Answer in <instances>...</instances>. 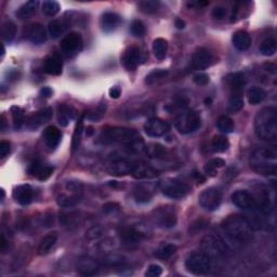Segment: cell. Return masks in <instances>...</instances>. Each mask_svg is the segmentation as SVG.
Masks as SVG:
<instances>
[{"instance_id":"6da1fadb","label":"cell","mask_w":277,"mask_h":277,"mask_svg":"<svg viewBox=\"0 0 277 277\" xmlns=\"http://www.w3.org/2000/svg\"><path fill=\"white\" fill-rule=\"evenodd\" d=\"M102 138L105 142L119 143L126 145L130 151L141 153L145 151V144L138 133L129 128L124 127H110L102 132Z\"/></svg>"},{"instance_id":"7a4b0ae2","label":"cell","mask_w":277,"mask_h":277,"mask_svg":"<svg viewBox=\"0 0 277 277\" xmlns=\"http://www.w3.org/2000/svg\"><path fill=\"white\" fill-rule=\"evenodd\" d=\"M254 132L256 137L266 142L277 140V110L264 107L254 118Z\"/></svg>"},{"instance_id":"3957f363","label":"cell","mask_w":277,"mask_h":277,"mask_svg":"<svg viewBox=\"0 0 277 277\" xmlns=\"http://www.w3.org/2000/svg\"><path fill=\"white\" fill-rule=\"evenodd\" d=\"M222 229L231 238L239 243H249L253 239V228L242 215H230L223 221Z\"/></svg>"},{"instance_id":"277c9868","label":"cell","mask_w":277,"mask_h":277,"mask_svg":"<svg viewBox=\"0 0 277 277\" xmlns=\"http://www.w3.org/2000/svg\"><path fill=\"white\" fill-rule=\"evenodd\" d=\"M276 153L269 148H258L250 157V166L260 174L270 176L276 173Z\"/></svg>"},{"instance_id":"5b68a950","label":"cell","mask_w":277,"mask_h":277,"mask_svg":"<svg viewBox=\"0 0 277 277\" xmlns=\"http://www.w3.org/2000/svg\"><path fill=\"white\" fill-rule=\"evenodd\" d=\"M201 126L202 117L199 115V113L195 111L182 113L174 120V127L182 135H188V133L195 132L201 128Z\"/></svg>"},{"instance_id":"8992f818","label":"cell","mask_w":277,"mask_h":277,"mask_svg":"<svg viewBox=\"0 0 277 277\" xmlns=\"http://www.w3.org/2000/svg\"><path fill=\"white\" fill-rule=\"evenodd\" d=\"M185 268L192 274L204 275L208 273L211 268V259L203 251L194 253L186 259Z\"/></svg>"},{"instance_id":"52a82bcc","label":"cell","mask_w":277,"mask_h":277,"mask_svg":"<svg viewBox=\"0 0 277 277\" xmlns=\"http://www.w3.org/2000/svg\"><path fill=\"white\" fill-rule=\"evenodd\" d=\"M191 191L188 184L177 179H168L162 184V192L165 196L171 199H182Z\"/></svg>"},{"instance_id":"ba28073f","label":"cell","mask_w":277,"mask_h":277,"mask_svg":"<svg viewBox=\"0 0 277 277\" xmlns=\"http://www.w3.org/2000/svg\"><path fill=\"white\" fill-rule=\"evenodd\" d=\"M203 253L206 254L210 259L211 258H221L227 254V246L220 237L209 235L202 240Z\"/></svg>"},{"instance_id":"9c48e42d","label":"cell","mask_w":277,"mask_h":277,"mask_svg":"<svg viewBox=\"0 0 277 277\" xmlns=\"http://www.w3.org/2000/svg\"><path fill=\"white\" fill-rule=\"evenodd\" d=\"M153 220L157 227L162 229H170L177 225L178 217L174 208L165 206L154 210Z\"/></svg>"},{"instance_id":"30bf717a","label":"cell","mask_w":277,"mask_h":277,"mask_svg":"<svg viewBox=\"0 0 277 277\" xmlns=\"http://www.w3.org/2000/svg\"><path fill=\"white\" fill-rule=\"evenodd\" d=\"M198 203L205 210L214 211L222 203V193L215 187H208L199 194Z\"/></svg>"},{"instance_id":"8fae6325","label":"cell","mask_w":277,"mask_h":277,"mask_svg":"<svg viewBox=\"0 0 277 277\" xmlns=\"http://www.w3.org/2000/svg\"><path fill=\"white\" fill-rule=\"evenodd\" d=\"M84 48V40L79 33H69L61 42V49L66 56H74L78 54Z\"/></svg>"},{"instance_id":"7c38bea8","label":"cell","mask_w":277,"mask_h":277,"mask_svg":"<svg viewBox=\"0 0 277 277\" xmlns=\"http://www.w3.org/2000/svg\"><path fill=\"white\" fill-rule=\"evenodd\" d=\"M232 203L236 207L245 211H254L258 209L254 197L246 189H238L232 194Z\"/></svg>"},{"instance_id":"4fadbf2b","label":"cell","mask_w":277,"mask_h":277,"mask_svg":"<svg viewBox=\"0 0 277 277\" xmlns=\"http://www.w3.org/2000/svg\"><path fill=\"white\" fill-rule=\"evenodd\" d=\"M169 130H170V126L167 121L161 119V118H150L144 124V131L151 138L165 136Z\"/></svg>"},{"instance_id":"5bb4252c","label":"cell","mask_w":277,"mask_h":277,"mask_svg":"<svg viewBox=\"0 0 277 277\" xmlns=\"http://www.w3.org/2000/svg\"><path fill=\"white\" fill-rule=\"evenodd\" d=\"M133 166H135V163L126 160V158H117V160H114L107 165L106 171L111 176L122 177L131 173Z\"/></svg>"},{"instance_id":"9a60e30c","label":"cell","mask_w":277,"mask_h":277,"mask_svg":"<svg viewBox=\"0 0 277 277\" xmlns=\"http://www.w3.org/2000/svg\"><path fill=\"white\" fill-rule=\"evenodd\" d=\"M213 62V55L206 48H199L195 51L192 58V65L195 69L203 70L208 69Z\"/></svg>"},{"instance_id":"2e32d148","label":"cell","mask_w":277,"mask_h":277,"mask_svg":"<svg viewBox=\"0 0 277 277\" xmlns=\"http://www.w3.org/2000/svg\"><path fill=\"white\" fill-rule=\"evenodd\" d=\"M25 37L35 45H42L47 40V33L42 24L33 23L25 27Z\"/></svg>"},{"instance_id":"e0dca14e","label":"cell","mask_w":277,"mask_h":277,"mask_svg":"<svg viewBox=\"0 0 277 277\" xmlns=\"http://www.w3.org/2000/svg\"><path fill=\"white\" fill-rule=\"evenodd\" d=\"M77 272L84 276H94L100 271V264L90 256H81L76 264Z\"/></svg>"},{"instance_id":"ac0fdd59","label":"cell","mask_w":277,"mask_h":277,"mask_svg":"<svg viewBox=\"0 0 277 277\" xmlns=\"http://www.w3.org/2000/svg\"><path fill=\"white\" fill-rule=\"evenodd\" d=\"M119 238L122 244L132 246L140 244L145 238V234L133 227H125L120 230Z\"/></svg>"},{"instance_id":"d6986e66","label":"cell","mask_w":277,"mask_h":277,"mask_svg":"<svg viewBox=\"0 0 277 277\" xmlns=\"http://www.w3.org/2000/svg\"><path fill=\"white\" fill-rule=\"evenodd\" d=\"M52 109H51V107H46V109L36 112L34 115L28 117V119L25 121V124H26L29 129H37L38 127L48 122L51 118H52Z\"/></svg>"},{"instance_id":"ffe728a7","label":"cell","mask_w":277,"mask_h":277,"mask_svg":"<svg viewBox=\"0 0 277 277\" xmlns=\"http://www.w3.org/2000/svg\"><path fill=\"white\" fill-rule=\"evenodd\" d=\"M121 23V18L114 12H105L102 14L100 20V26L105 34H111L116 30Z\"/></svg>"},{"instance_id":"44dd1931","label":"cell","mask_w":277,"mask_h":277,"mask_svg":"<svg viewBox=\"0 0 277 277\" xmlns=\"http://www.w3.org/2000/svg\"><path fill=\"white\" fill-rule=\"evenodd\" d=\"M122 64L128 70H135L141 61V51L136 46L129 47L122 55Z\"/></svg>"},{"instance_id":"7402d4cb","label":"cell","mask_w":277,"mask_h":277,"mask_svg":"<svg viewBox=\"0 0 277 277\" xmlns=\"http://www.w3.org/2000/svg\"><path fill=\"white\" fill-rule=\"evenodd\" d=\"M44 70L52 76H60L62 74L63 62L60 54L52 53L47 56V59L44 62Z\"/></svg>"},{"instance_id":"603a6c76","label":"cell","mask_w":277,"mask_h":277,"mask_svg":"<svg viewBox=\"0 0 277 277\" xmlns=\"http://www.w3.org/2000/svg\"><path fill=\"white\" fill-rule=\"evenodd\" d=\"M13 198L18 204L22 206H27L33 202L34 198V191L28 184H21L14 188L13 191Z\"/></svg>"},{"instance_id":"cb8c5ba5","label":"cell","mask_w":277,"mask_h":277,"mask_svg":"<svg viewBox=\"0 0 277 277\" xmlns=\"http://www.w3.org/2000/svg\"><path fill=\"white\" fill-rule=\"evenodd\" d=\"M81 198H83V192L70 191V189L65 188V192L59 195L56 202H58L59 206L69 208L75 206L76 204H78L81 201Z\"/></svg>"},{"instance_id":"d4e9b609","label":"cell","mask_w":277,"mask_h":277,"mask_svg":"<svg viewBox=\"0 0 277 277\" xmlns=\"http://www.w3.org/2000/svg\"><path fill=\"white\" fill-rule=\"evenodd\" d=\"M131 174L136 179H155L160 176V172L155 168L148 166L146 163L138 162L135 163Z\"/></svg>"},{"instance_id":"484cf974","label":"cell","mask_w":277,"mask_h":277,"mask_svg":"<svg viewBox=\"0 0 277 277\" xmlns=\"http://www.w3.org/2000/svg\"><path fill=\"white\" fill-rule=\"evenodd\" d=\"M28 171L30 174H32V176L37 178L39 181H46V180H48L51 176H52L53 168L45 165V163H42L38 161H36L32 163V165H30Z\"/></svg>"},{"instance_id":"4316f807","label":"cell","mask_w":277,"mask_h":277,"mask_svg":"<svg viewBox=\"0 0 277 277\" xmlns=\"http://www.w3.org/2000/svg\"><path fill=\"white\" fill-rule=\"evenodd\" d=\"M44 138L47 146L50 150H55L59 146L61 138H62V133L54 126H50L46 128L44 132Z\"/></svg>"},{"instance_id":"83f0119b","label":"cell","mask_w":277,"mask_h":277,"mask_svg":"<svg viewBox=\"0 0 277 277\" xmlns=\"http://www.w3.org/2000/svg\"><path fill=\"white\" fill-rule=\"evenodd\" d=\"M225 81H227L231 91H244V87L247 79H246V76L244 73H242V71H237V73L228 75L225 77Z\"/></svg>"},{"instance_id":"f1b7e54d","label":"cell","mask_w":277,"mask_h":277,"mask_svg":"<svg viewBox=\"0 0 277 277\" xmlns=\"http://www.w3.org/2000/svg\"><path fill=\"white\" fill-rule=\"evenodd\" d=\"M232 43L234 47L239 51H246L250 48L251 46V37L247 32L244 30H238L232 37Z\"/></svg>"},{"instance_id":"f546056e","label":"cell","mask_w":277,"mask_h":277,"mask_svg":"<svg viewBox=\"0 0 277 277\" xmlns=\"http://www.w3.org/2000/svg\"><path fill=\"white\" fill-rule=\"evenodd\" d=\"M244 107V91H231V96L228 104V111L235 114L242 111Z\"/></svg>"},{"instance_id":"4dcf8cb0","label":"cell","mask_w":277,"mask_h":277,"mask_svg":"<svg viewBox=\"0 0 277 277\" xmlns=\"http://www.w3.org/2000/svg\"><path fill=\"white\" fill-rule=\"evenodd\" d=\"M39 6L38 0H29V1L25 2L23 6L20 7L17 11V17L21 20L29 19L37 11V8Z\"/></svg>"},{"instance_id":"1f68e13d","label":"cell","mask_w":277,"mask_h":277,"mask_svg":"<svg viewBox=\"0 0 277 277\" xmlns=\"http://www.w3.org/2000/svg\"><path fill=\"white\" fill-rule=\"evenodd\" d=\"M76 116V111L73 107L66 104H62L59 106V115H58V120L59 124L62 127H66L71 119H74Z\"/></svg>"},{"instance_id":"d6a6232c","label":"cell","mask_w":277,"mask_h":277,"mask_svg":"<svg viewBox=\"0 0 277 277\" xmlns=\"http://www.w3.org/2000/svg\"><path fill=\"white\" fill-rule=\"evenodd\" d=\"M154 194V189L150 185L141 184L135 188V198L138 203H148L152 199Z\"/></svg>"},{"instance_id":"836d02e7","label":"cell","mask_w":277,"mask_h":277,"mask_svg":"<svg viewBox=\"0 0 277 277\" xmlns=\"http://www.w3.org/2000/svg\"><path fill=\"white\" fill-rule=\"evenodd\" d=\"M145 152L148 157L154 158V160H163L168 156V151L165 146L158 143H151V144L146 145Z\"/></svg>"},{"instance_id":"e575fe53","label":"cell","mask_w":277,"mask_h":277,"mask_svg":"<svg viewBox=\"0 0 277 277\" xmlns=\"http://www.w3.org/2000/svg\"><path fill=\"white\" fill-rule=\"evenodd\" d=\"M56 240H58V235L56 233H50L46 235L42 239L39 246H38V254L39 255H46L50 253V250L53 248Z\"/></svg>"},{"instance_id":"d590c367","label":"cell","mask_w":277,"mask_h":277,"mask_svg":"<svg viewBox=\"0 0 277 277\" xmlns=\"http://www.w3.org/2000/svg\"><path fill=\"white\" fill-rule=\"evenodd\" d=\"M153 52L157 60H163L168 52V42L163 38H156L153 42Z\"/></svg>"},{"instance_id":"8d00e7d4","label":"cell","mask_w":277,"mask_h":277,"mask_svg":"<svg viewBox=\"0 0 277 277\" xmlns=\"http://www.w3.org/2000/svg\"><path fill=\"white\" fill-rule=\"evenodd\" d=\"M248 101L251 105H258L265 100L266 92L261 87H253L248 91Z\"/></svg>"},{"instance_id":"74e56055","label":"cell","mask_w":277,"mask_h":277,"mask_svg":"<svg viewBox=\"0 0 277 277\" xmlns=\"http://www.w3.org/2000/svg\"><path fill=\"white\" fill-rule=\"evenodd\" d=\"M17 35V26L11 20H6L1 25V37L8 43H11Z\"/></svg>"},{"instance_id":"f35d334b","label":"cell","mask_w":277,"mask_h":277,"mask_svg":"<svg viewBox=\"0 0 277 277\" xmlns=\"http://www.w3.org/2000/svg\"><path fill=\"white\" fill-rule=\"evenodd\" d=\"M212 151L215 153H224L229 150L230 141L225 136H214L211 141Z\"/></svg>"},{"instance_id":"ab89813d","label":"cell","mask_w":277,"mask_h":277,"mask_svg":"<svg viewBox=\"0 0 277 277\" xmlns=\"http://www.w3.org/2000/svg\"><path fill=\"white\" fill-rule=\"evenodd\" d=\"M169 71L168 69H157L152 70L150 74H147L145 77V85L147 86H153L157 83H160L161 80H162L163 78H166L168 76Z\"/></svg>"},{"instance_id":"60d3db41","label":"cell","mask_w":277,"mask_h":277,"mask_svg":"<svg viewBox=\"0 0 277 277\" xmlns=\"http://www.w3.org/2000/svg\"><path fill=\"white\" fill-rule=\"evenodd\" d=\"M177 251V246L173 244H162L155 250V254L157 258L167 260L172 256Z\"/></svg>"},{"instance_id":"b9f144b4","label":"cell","mask_w":277,"mask_h":277,"mask_svg":"<svg viewBox=\"0 0 277 277\" xmlns=\"http://www.w3.org/2000/svg\"><path fill=\"white\" fill-rule=\"evenodd\" d=\"M65 28H66V24L63 21H60V20H54V21L49 23L48 33L51 36V38L56 39L64 33Z\"/></svg>"},{"instance_id":"7bdbcfd3","label":"cell","mask_w":277,"mask_h":277,"mask_svg":"<svg viewBox=\"0 0 277 277\" xmlns=\"http://www.w3.org/2000/svg\"><path fill=\"white\" fill-rule=\"evenodd\" d=\"M276 50H277V46H276L275 39L273 38L265 39L264 42L260 45V48H259L260 53L264 56L274 55Z\"/></svg>"},{"instance_id":"ee69618b","label":"cell","mask_w":277,"mask_h":277,"mask_svg":"<svg viewBox=\"0 0 277 277\" xmlns=\"http://www.w3.org/2000/svg\"><path fill=\"white\" fill-rule=\"evenodd\" d=\"M83 132H84V117H80L78 122H77L74 135H73V142H71V148H73V152H75L77 148L79 147Z\"/></svg>"},{"instance_id":"f6af8a7d","label":"cell","mask_w":277,"mask_h":277,"mask_svg":"<svg viewBox=\"0 0 277 277\" xmlns=\"http://www.w3.org/2000/svg\"><path fill=\"white\" fill-rule=\"evenodd\" d=\"M218 129L223 133H232L234 131L235 124L233 119L228 116H220L217 121Z\"/></svg>"},{"instance_id":"bcb514c9","label":"cell","mask_w":277,"mask_h":277,"mask_svg":"<svg viewBox=\"0 0 277 277\" xmlns=\"http://www.w3.org/2000/svg\"><path fill=\"white\" fill-rule=\"evenodd\" d=\"M61 9L60 3L55 0H47V1H44L43 6H42V10L43 12L48 15V17H54L59 13Z\"/></svg>"},{"instance_id":"7dc6e473","label":"cell","mask_w":277,"mask_h":277,"mask_svg":"<svg viewBox=\"0 0 277 277\" xmlns=\"http://www.w3.org/2000/svg\"><path fill=\"white\" fill-rule=\"evenodd\" d=\"M161 7V2L157 0H144V1L138 2V8L142 12L152 14L155 13Z\"/></svg>"},{"instance_id":"c3c4849f","label":"cell","mask_w":277,"mask_h":277,"mask_svg":"<svg viewBox=\"0 0 277 277\" xmlns=\"http://www.w3.org/2000/svg\"><path fill=\"white\" fill-rule=\"evenodd\" d=\"M12 113V118H13V126L17 130L21 129L22 126L25 124V117H24V112L22 109H20L18 106H13L11 109Z\"/></svg>"},{"instance_id":"681fc988","label":"cell","mask_w":277,"mask_h":277,"mask_svg":"<svg viewBox=\"0 0 277 277\" xmlns=\"http://www.w3.org/2000/svg\"><path fill=\"white\" fill-rule=\"evenodd\" d=\"M130 33L132 34V36H135V37H143L146 33L145 25L143 24V22L140 21V20H135L130 25Z\"/></svg>"},{"instance_id":"f907efd6","label":"cell","mask_w":277,"mask_h":277,"mask_svg":"<svg viewBox=\"0 0 277 277\" xmlns=\"http://www.w3.org/2000/svg\"><path fill=\"white\" fill-rule=\"evenodd\" d=\"M104 114H105V105H100L95 111L88 113V114H87V118L92 121H97L103 117Z\"/></svg>"},{"instance_id":"816d5d0a","label":"cell","mask_w":277,"mask_h":277,"mask_svg":"<svg viewBox=\"0 0 277 277\" xmlns=\"http://www.w3.org/2000/svg\"><path fill=\"white\" fill-rule=\"evenodd\" d=\"M193 81L197 86H207L210 83V77L205 73H196L193 76Z\"/></svg>"},{"instance_id":"f5cc1de1","label":"cell","mask_w":277,"mask_h":277,"mask_svg":"<svg viewBox=\"0 0 277 277\" xmlns=\"http://www.w3.org/2000/svg\"><path fill=\"white\" fill-rule=\"evenodd\" d=\"M162 269L160 265L151 264L145 272V276L146 277H158L162 275Z\"/></svg>"},{"instance_id":"db71d44e","label":"cell","mask_w":277,"mask_h":277,"mask_svg":"<svg viewBox=\"0 0 277 277\" xmlns=\"http://www.w3.org/2000/svg\"><path fill=\"white\" fill-rule=\"evenodd\" d=\"M120 210V206L116 203H107L103 206V212L106 214L116 213Z\"/></svg>"},{"instance_id":"11a10c76","label":"cell","mask_w":277,"mask_h":277,"mask_svg":"<svg viewBox=\"0 0 277 277\" xmlns=\"http://www.w3.org/2000/svg\"><path fill=\"white\" fill-rule=\"evenodd\" d=\"M11 151V144L8 141H1L0 142V157L4 158Z\"/></svg>"},{"instance_id":"9f6ffc18","label":"cell","mask_w":277,"mask_h":277,"mask_svg":"<svg viewBox=\"0 0 277 277\" xmlns=\"http://www.w3.org/2000/svg\"><path fill=\"white\" fill-rule=\"evenodd\" d=\"M227 15V9L223 7H215L212 10V17L215 20H222Z\"/></svg>"},{"instance_id":"6f0895ef","label":"cell","mask_w":277,"mask_h":277,"mask_svg":"<svg viewBox=\"0 0 277 277\" xmlns=\"http://www.w3.org/2000/svg\"><path fill=\"white\" fill-rule=\"evenodd\" d=\"M206 165L210 166V167H212L214 169H217V168H221L225 165V161L222 160V158H213V160L211 161H209Z\"/></svg>"},{"instance_id":"680465c9","label":"cell","mask_w":277,"mask_h":277,"mask_svg":"<svg viewBox=\"0 0 277 277\" xmlns=\"http://www.w3.org/2000/svg\"><path fill=\"white\" fill-rule=\"evenodd\" d=\"M109 93H110V96L112 97V99H118L121 95V89L119 88V87H113V88L110 89L109 91Z\"/></svg>"},{"instance_id":"91938a15","label":"cell","mask_w":277,"mask_h":277,"mask_svg":"<svg viewBox=\"0 0 277 277\" xmlns=\"http://www.w3.org/2000/svg\"><path fill=\"white\" fill-rule=\"evenodd\" d=\"M53 93V91L51 88H49V87H44V88L39 91V94L44 96V97H50L51 95H52Z\"/></svg>"},{"instance_id":"94428289","label":"cell","mask_w":277,"mask_h":277,"mask_svg":"<svg viewBox=\"0 0 277 277\" xmlns=\"http://www.w3.org/2000/svg\"><path fill=\"white\" fill-rule=\"evenodd\" d=\"M205 171H206V173L210 177H214L215 174H217V169H214L208 165H206V167H205Z\"/></svg>"},{"instance_id":"6125c7cd","label":"cell","mask_w":277,"mask_h":277,"mask_svg":"<svg viewBox=\"0 0 277 277\" xmlns=\"http://www.w3.org/2000/svg\"><path fill=\"white\" fill-rule=\"evenodd\" d=\"M174 25H176V27L178 28V29H183L184 27H185V22L183 21L182 19H177L176 21H174Z\"/></svg>"},{"instance_id":"be15d7a7","label":"cell","mask_w":277,"mask_h":277,"mask_svg":"<svg viewBox=\"0 0 277 277\" xmlns=\"http://www.w3.org/2000/svg\"><path fill=\"white\" fill-rule=\"evenodd\" d=\"M193 176H194L195 178H196L198 181H201V183H204V181H205V178H203V176H202V174H201V173L195 171V172L193 173Z\"/></svg>"},{"instance_id":"e7e4bbea","label":"cell","mask_w":277,"mask_h":277,"mask_svg":"<svg viewBox=\"0 0 277 277\" xmlns=\"http://www.w3.org/2000/svg\"><path fill=\"white\" fill-rule=\"evenodd\" d=\"M92 133H93V128L92 127H88L87 128V136H92Z\"/></svg>"},{"instance_id":"03108f58","label":"cell","mask_w":277,"mask_h":277,"mask_svg":"<svg viewBox=\"0 0 277 277\" xmlns=\"http://www.w3.org/2000/svg\"><path fill=\"white\" fill-rule=\"evenodd\" d=\"M210 103H211V99H210V97H207V99H205V104L209 105Z\"/></svg>"}]
</instances>
